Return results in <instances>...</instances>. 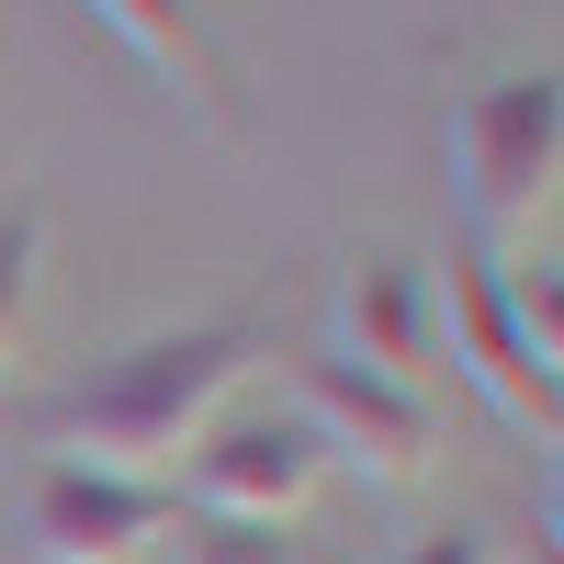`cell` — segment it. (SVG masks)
Instances as JSON below:
<instances>
[{
	"label": "cell",
	"mask_w": 564,
	"mask_h": 564,
	"mask_svg": "<svg viewBox=\"0 0 564 564\" xmlns=\"http://www.w3.org/2000/svg\"><path fill=\"white\" fill-rule=\"evenodd\" d=\"M170 486H181V508H204V520L282 531L327 486V441L305 430L294 406H238V417H215V430L193 441V463H181Z\"/></svg>",
	"instance_id": "obj_3"
},
{
	"label": "cell",
	"mask_w": 564,
	"mask_h": 564,
	"mask_svg": "<svg viewBox=\"0 0 564 564\" xmlns=\"http://www.w3.org/2000/svg\"><path fill=\"white\" fill-rule=\"evenodd\" d=\"M395 564H497V542L486 531H430V542H406Z\"/></svg>",
	"instance_id": "obj_12"
},
{
	"label": "cell",
	"mask_w": 564,
	"mask_h": 564,
	"mask_svg": "<svg viewBox=\"0 0 564 564\" xmlns=\"http://www.w3.org/2000/svg\"><path fill=\"white\" fill-rule=\"evenodd\" d=\"M452 181H463V215H475V249L497 260H531L542 215H553V181H564V79L520 68V79H486L452 102Z\"/></svg>",
	"instance_id": "obj_2"
},
{
	"label": "cell",
	"mask_w": 564,
	"mask_h": 564,
	"mask_svg": "<svg viewBox=\"0 0 564 564\" xmlns=\"http://www.w3.org/2000/svg\"><path fill=\"white\" fill-rule=\"evenodd\" d=\"M90 23H113L135 57H148L181 102H204L215 124H238L249 102H238V57L215 45V23H204V0H90Z\"/></svg>",
	"instance_id": "obj_8"
},
{
	"label": "cell",
	"mask_w": 564,
	"mask_h": 564,
	"mask_svg": "<svg viewBox=\"0 0 564 564\" xmlns=\"http://www.w3.org/2000/svg\"><path fill=\"white\" fill-rule=\"evenodd\" d=\"M193 564H294L282 531H238V520H204L193 531Z\"/></svg>",
	"instance_id": "obj_11"
},
{
	"label": "cell",
	"mask_w": 564,
	"mask_h": 564,
	"mask_svg": "<svg viewBox=\"0 0 564 564\" xmlns=\"http://www.w3.org/2000/svg\"><path fill=\"white\" fill-rule=\"evenodd\" d=\"M260 316H215V327H181V339H135L124 361H102L90 384H68L57 406L34 417L45 463H90V475H135V486H170L193 441L226 417V395L260 372Z\"/></svg>",
	"instance_id": "obj_1"
},
{
	"label": "cell",
	"mask_w": 564,
	"mask_h": 564,
	"mask_svg": "<svg viewBox=\"0 0 564 564\" xmlns=\"http://www.w3.org/2000/svg\"><path fill=\"white\" fill-rule=\"evenodd\" d=\"M497 305H508V327L531 339V361L553 372V361H564V271H553V249H542V260H497Z\"/></svg>",
	"instance_id": "obj_10"
},
{
	"label": "cell",
	"mask_w": 564,
	"mask_h": 564,
	"mask_svg": "<svg viewBox=\"0 0 564 564\" xmlns=\"http://www.w3.org/2000/svg\"><path fill=\"white\" fill-rule=\"evenodd\" d=\"M430 316H441V361L463 372V384H475L508 430H542L553 441V417H564V384L531 361V339L520 327H508V305H497V260L463 238L441 271H430Z\"/></svg>",
	"instance_id": "obj_4"
},
{
	"label": "cell",
	"mask_w": 564,
	"mask_h": 564,
	"mask_svg": "<svg viewBox=\"0 0 564 564\" xmlns=\"http://www.w3.org/2000/svg\"><path fill=\"white\" fill-rule=\"evenodd\" d=\"M34 294H45V215L34 204H0V361L23 350Z\"/></svg>",
	"instance_id": "obj_9"
},
{
	"label": "cell",
	"mask_w": 564,
	"mask_h": 564,
	"mask_svg": "<svg viewBox=\"0 0 564 564\" xmlns=\"http://www.w3.org/2000/svg\"><path fill=\"white\" fill-rule=\"evenodd\" d=\"M339 361L350 372H372V384H395V395H417L430 406L441 395V316H430V271L417 260H361V271H339Z\"/></svg>",
	"instance_id": "obj_7"
},
{
	"label": "cell",
	"mask_w": 564,
	"mask_h": 564,
	"mask_svg": "<svg viewBox=\"0 0 564 564\" xmlns=\"http://www.w3.org/2000/svg\"><path fill=\"white\" fill-rule=\"evenodd\" d=\"M294 384H305V430L327 441V452H350L372 486H417L441 463V406H417V395H395V384H372V372H350L339 350H316V361H294Z\"/></svg>",
	"instance_id": "obj_6"
},
{
	"label": "cell",
	"mask_w": 564,
	"mask_h": 564,
	"mask_svg": "<svg viewBox=\"0 0 564 564\" xmlns=\"http://www.w3.org/2000/svg\"><path fill=\"white\" fill-rule=\"evenodd\" d=\"M159 531H181V486L90 475V463H34V486H23L34 564H135Z\"/></svg>",
	"instance_id": "obj_5"
}]
</instances>
